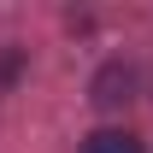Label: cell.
<instances>
[{
	"mask_svg": "<svg viewBox=\"0 0 153 153\" xmlns=\"http://www.w3.org/2000/svg\"><path fill=\"white\" fill-rule=\"evenodd\" d=\"M82 153H141V141H135L130 130H94L82 141Z\"/></svg>",
	"mask_w": 153,
	"mask_h": 153,
	"instance_id": "1",
	"label": "cell"
}]
</instances>
